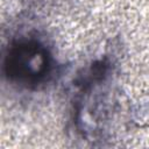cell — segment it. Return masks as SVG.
Listing matches in <instances>:
<instances>
[{"label":"cell","instance_id":"1","mask_svg":"<svg viewBox=\"0 0 149 149\" xmlns=\"http://www.w3.org/2000/svg\"><path fill=\"white\" fill-rule=\"evenodd\" d=\"M52 66L49 49L35 37H20L13 41L2 62V71L10 83L31 90L48 81Z\"/></svg>","mask_w":149,"mask_h":149}]
</instances>
